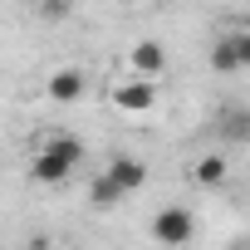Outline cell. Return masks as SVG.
<instances>
[{"label":"cell","mask_w":250,"mask_h":250,"mask_svg":"<svg viewBox=\"0 0 250 250\" xmlns=\"http://www.w3.org/2000/svg\"><path fill=\"white\" fill-rule=\"evenodd\" d=\"M147 235H152L157 245H187V240L196 235V216H191L187 206H162V211L152 216Z\"/></svg>","instance_id":"2"},{"label":"cell","mask_w":250,"mask_h":250,"mask_svg":"<svg viewBox=\"0 0 250 250\" xmlns=\"http://www.w3.org/2000/svg\"><path fill=\"white\" fill-rule=\"evenodd\" d=\"M226 152H206V157H196L191 162V182L196 187H206V191H216V187H226Z\"/></svg>","instance_id":"9"},{"label":"cell","mask_w":250,"mask_h":250,"mask_svg":"<svg viewBox=\"0 0 250 250\" xmlns=\"http://www.w3.org/2000/svg\"><path fill=\"white\" fill-rule=\"evenodd\" d=\"M83 162V143L74 138V133H59V128H49L44 138H40V147L30 152V177L40 182V187H59V182H69V172Z\"/></svg>","instance_id":"1"},{"label":"cell","mask_w":250,"mask_h":250,"mask_svg":"<svg viewBox=\"0 0 250 250\" xmlns=\"http://www.w3.org/2000/svg\"><path fill=\"white\" fill-rule=\"evenodd\" d=\"M44 93H49L54 103H79V98L88 93V74L74 69V64H69V69H54V74L44 79Z\"/></svg>","instance_id":"5"},{"label":"cell","mask_w":250,"mask_h":250,"mask_svg":"<svg viewBox=\"0 0 250 250\" xmlns=\"http://www.w3.org/2000/svg\"><path fill=\"white\" fill-rule=\"evenodd\" d=\"M103 172H108V177H113L123 191H128V196L147 187V162H143V157H133V152H118V157H108V167H103Z\"/></svg>","instance_id":"6"},{"label":"cell","mask_w":250,"mask_h":250,"mask_svg":"<svg viewBox=\"0 0 250 250\" xmlns=\"http://www.w3.org/2000/svg\"><path fill=\"white\" fill-rule=\"evenodd\" d=\"M128 64H133V74H143V79H162V69H167V49H162L157 40H138V44L128 49Z\"/></svg>","instance_id":"7"},{"label":"cell","mask_w":250,"mask_h":250,"mask_svg":"<svg viewBox=\"0 0 250 250\" xmlns=\"http://www.w3.org/2000/svg\"><path fill=\"white\" fill-rule=\"evenodd\" d=\"M211 69H216V74H240V69H250V30L221 35L216 49H211Z\"/></svg>","instance_id":"3"},{"label":"cell","mask_w":250,"mask_h":250,"mask_svg":"<svg viewBox=\"0 0 250 250\" xmlns=\"http://www.w3.org/2000/svg\"><path fill=\"white\" fill-rule=\"evenodd\" d=\"M123 196H128V191H123L108 172H98V177L88 182V206H93V211H108V206H118Z\"/></svg>","instance_id":"10"},{"label":"cell","mask_w":250,"mask_h":250,"mask_svg":"<svg viewBox=\"0 0 250 250\" xmlns=\"http://www.w3.org/2000/svg\"><path fill=\"white\" fill-rule=\"evenodd\" d=\"M113 108H123V113H152L157 108V79H128V83H118L113 88Z\"/></svg>","instance_id":"4"},{"label":"cell","mask_w":250,"mask_h":250,"mask_svg":"<svg viewBox=\"0 0 250 250\" xmlns=\"http://www.w3.org/2000/svg\"><path fill=\"white\" fill-rule=\"evenodd\" d=\"M216 138L226 143H250V108L245 103H226L216 113Z\"/></svg>","instance_id":"8"}]
</instances>
